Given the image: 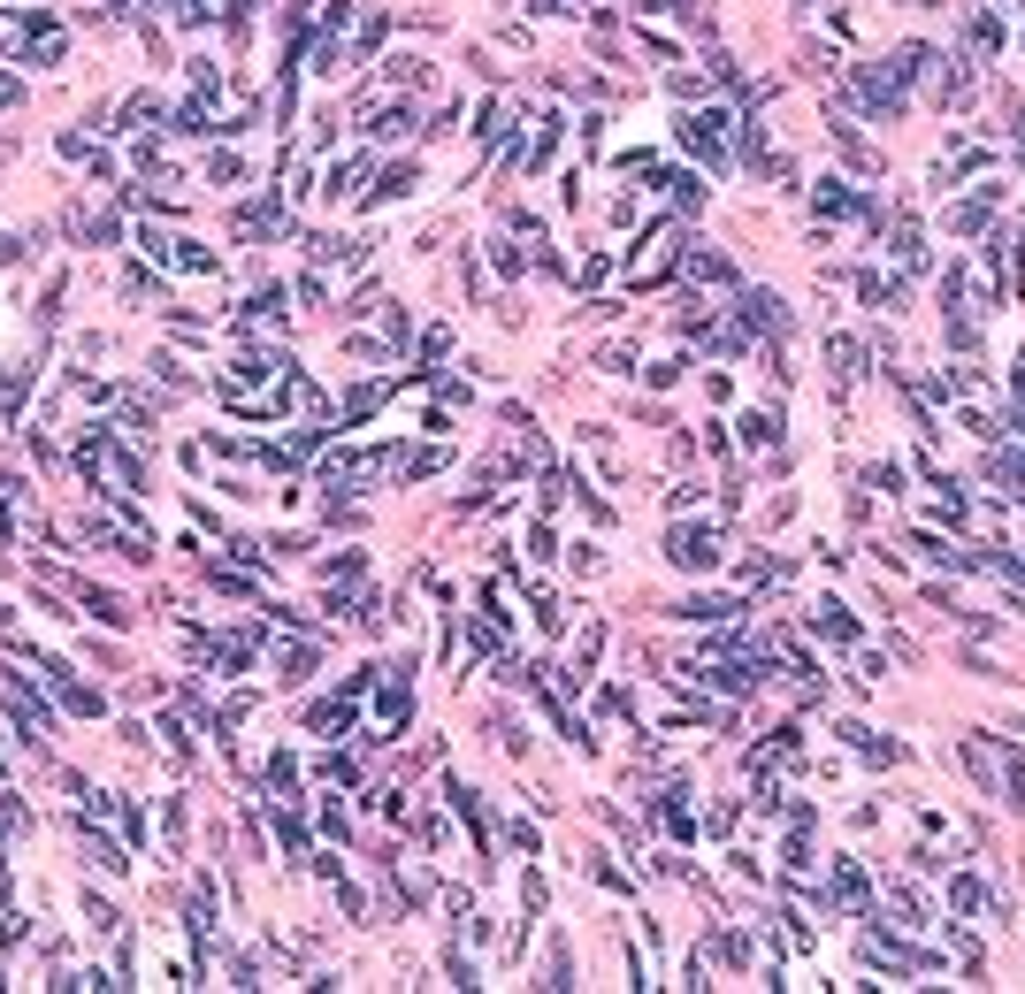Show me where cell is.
Returning <instances> with one entry per match:
<instances>
[{"mask_svg": "<svg viewBox=\"0 0 1025 994\" xmlns=\"http://www.w3.org/2000/svg\"><path fill=\"white\" fill-rule=\"evenodd\" d=\"M666 559H674V566H689V574H704V566L720 559V543H712V528H674Z\"/></svg>", "mask_w": 1025, "mask_h": 994, "instance_id": "1", "label": "cell"}, {"mask_svg": "<svg viewBox=\"0 0 1025 994\" xmlns=\"http://www.w3.org/2000/svg\"><path fill=\"white\" fill-rule=\"evenodd\" d=\"M77 849L92 857V872H123V865H131V857H123V849H115L108 834H85V826H77Z\"/></svg>", "mask_w": 1025, "mask_h": 994, "instance_id": "2", "label": "cell"}, {"mask_svg": "<svg viewBox=\"0 0 1025 994\" xmlns=\"http://www.w3.org/2000/svg\"><path fill=\"white\" fill-rule=\"evenodd\" d=\"M153 123H161V100H153V92H138L131 108H123V123H115V130H153Z\"/></svg>", "mask_w": 1025, "mask_h": 994, "instance_id": "3", "label": "cell"}, {"mask_svg": "<svg viewBox=\"0 0 1025 994\" xmlns=\"http://www.w3.org/2000/svg\"><path fill=\"white\" fill-rule=\"evenodd\" d=\"M742 436H750V444H773V436H781V413H750V421H742Z\"/></svg>", "mask_w": 1025, "mask_h": 994, "instance_id": "4", "label": "cell"}, {"mask_svg": "<svg viewBox=\"0 0 1025 994\" xmlns=\"http://www.w3.org/2000/svg\"><path fill=\"white\" fill-rule=\"evenodd\" d=\"M85 926H92V933H115V903H100V895H85Z\"/></svg>", "mask_w": 1025, "mask_h": 994, "instance_id": "5", "label": "cell"}, {"mask_svg": "<svg viewBox=\"0 0 1025 994\" xmlns=\"http://www.w3.org/2000/svg\"><path fill=\"white\" fill-rule=\"evenodd\" d=\"M8 100H23V85H16V77H0V108H8Z\"/></svg>", "mask_w": 1025, "mask_h": 994, "instance_id": "6", "label": "cell"}, {"mask_svg": "<svg viewBox=\"0 0 1025 994\" xmlns=\"http://www.w3.org/2000/svg\"><path fill=\"white\" fill-rule=\"evenodd\" d=\"M0 635H8V612H0Z\"/></svg>", "mask_w": 1025, "mask_h": 994, "instance_id": "7", "label": "cell"}]
</instances>
